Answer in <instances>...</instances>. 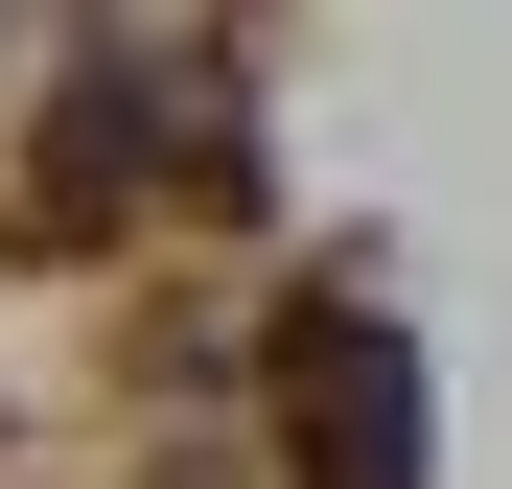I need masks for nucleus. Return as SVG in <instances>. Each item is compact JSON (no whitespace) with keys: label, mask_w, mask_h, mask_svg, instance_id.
<instances>
[{"label":"nucleus","mask_w":512,"mask_h":489,"mask_svg":"<svg viewBox=\"0 0 512 489\" xmlns=\"http://www.w3.org/2000/svg\"><path fill=\"white\" fill-rule=\"evenodd\" d=\"M303 466H326V489H419V373H396L373 303L303 326Z\"/></svg>","instance_id":"nucleus-1"}]
</instances>
